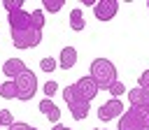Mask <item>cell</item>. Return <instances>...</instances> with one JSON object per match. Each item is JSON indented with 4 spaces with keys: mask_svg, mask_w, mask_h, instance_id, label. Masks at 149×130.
I'll use <instances>...</instances> for the list:
<instances>
[{
    "mask_svg": "<svg viewBox=\"0 0 149 130\" xmlns=\"http://www.w3.org/2000/svg\"><path fill=\"white\" fill-rule=\"evenodd\" d=\"M0 95L5 100H16V86H14V79H7L0 84Z\"/></svg>",
    "mask_w": 149,
    "mask_h": 130,
    "instance_id": "cell-14",
    "label": "cell"
},
{
    "mask_svg": "<svg viewBox=\"0 0 149 130\" xmlns=\"http://www.w3.org/2000/svg\"><path fill=\"white\" fill-rule=\"evenodd\" d=\"M93 130H107V128H93Z\"/></svg>",
    "mask_w": 149,
    "mask_h": 130,
    "instance_id": "cell-25",
    "label": "cell"
},
{
    "mask_svg": "<svg viewBox=\"0 0 149 130\" xmlns=\"http://www.w3.org/2000/svg\"><path fill=\"white\" fill-rule=\"evenodd\" d=\"M14 86H16V100H33L35 93H37V77H35V72L33 70L21 72L14 79Z\"/></svg>",
    "mask_w": 149,
    "mask_h": 130,
    "instance_id": "cell-4",
    "label": "cell"
},
{
    "mask_svg": "<svg viewBox=\"0 0 149 130\" xmlns=\"http://www.w3.org/2000/svg\"><path fill=\"white\" fill-rule=\"evenodd\" d=\"M58 65L63 70H70L77 65V49L74 46H63L61 53H58Z\"/></svg>",
    "mask_w": 149,
    "mask_h": 130,
    "instance_id": "cell-12",
    "label": "cell"
},
{
    "mask_svg": "<svg viewBox=\"0 0 149 130\" xmlns=\"http://www.w3.org/2000/svg\"><path fill=\"white\" fill-rule=\"evenodd\" d=\"M147 9H149V0H147Z\"/></svg>",
    "mask_w": 149,
    "mask_h": 130,
    "instance_id": "cell-26",
    "label": "cell"
},
{
    "mask_svg": "<svg viewBox=\"0 0 149 130\" xmlns=\"http://www.w3.org/2000/svg\"><path fill=\"white\" fill-rule=\"evenodd\" d=\"M37 109H40V114H44L54 125L61 121V109L56 107V102H51L49 98H44V100H40V104H37Z\"/></svg>",
    "mask_w": 149,
    "mask_h": 130,
    "instance_id": "cell-11",
    "label": "cell"
},
{
    "mask_svg": "<svg viewBox=\"0 0 149 130\" xmlns=\"http://www.w3.org/2000/svg\"><path fill=\"white\" fill-rule=\"evenodd\" d=\"M30 19H33V26H35L37 30L44 28V9H33V12H30Z\"/></svg>",
    "mask_w": 149,
    "mask_h": 130,
    "instance_id": "cell-16",
    "label": "cell"
},
{
    "mask_svg": "<svg viewBox=\"0 0 149 130\" xmlns=\"http://www.w3.org/2000/svg\"><path fill=\"white\" fill-rule=\"evenodd\" d=\"M72 88H74V91H77V95H79L81 100H86L88 104H91V100H93V98L98 95V91H100V88H98V84H95L88 74H86V77H79V79L72 84Z\"/></svg>",
    "mask_w": 149,
    "mask_h": 130,
    "instance_id": "cell-6",
    "label": "cell"
},
{
    "mask_svg": "<svg viewBox=\"0 0 149 130\" xmlns=\"http://www.w3.org/2000/svg\"><path fill=\"white\" fill-rule=\"evenodd\" d=\"M63 5H65V0H42V7L47 12H54V14H58L63 9Z\"/></svg>",
    "mask_w": 149,
    "mask_h": 130,
    "instance_id": "cell-15",
    "label": "cell"
},
{
    "mask_svg": "<svg viewBox=\"0 0 149 130\" xmlns=\"http://www.w3.org/2000/svg\"><path fill=\"white\" fill-rule=\"evenodd\" d=\"M14 123V116H12V111L9 109H0V125H12Z\"/></svg>",
    "mask_w": 149,
    "mask_h": 130,
    "instance_id": "cell-21",
    "label": "cell"
},
{
    "mask_svg": "<svg viewBox=\"0 0 149 130\" xmlns=\"http://www.w3.org/2000/svg\"><path fill=\"white\" fill-rule=\"evenodd\" d=\"M63 100L68 102V109H70V114L74 116V121H84V118L88 116V111H91V104H88L86 100H81L72 86L63 88Z\"/></svg>",
    "mask_w": 149,
    "mask_h": 130,
    "instance_id": "cell-5",
    "label": "cell"
},
{
    "mask_svg": "<svg viewBox=\"0 0 149 130\" xmlns=\"http://www.w3.org/2000/svg\"><path fill=\"white\" fill-rule=\"evenodd\" d=\"M42 91H44V98L51 100V95H56V91H58V84H56V81H44Z\"/></svg>",
    "mask_w": 149,
    "mask_h": 130,
    "instance_id": "cell-20",
    "label": "cell"
},
{
    "mask_svg": "<svg viewBox=\"0 0 149 130\" xmlns=\"http://www.w3.org/2000/svg\"><path fill=\"white\" fill-rule=\"evenodd\" d=\"M40 70H42V72H54V70H56V58H51V56L42 58V60H40Z\"/></svg>",
    "mask_w": 149,
    "mask_h": 130,
    "instance_id": "cell-18",
    "label": "cell"
},
{
    "mask_svg": "<svg viewBox=\"0 0 149 130\" xmlns=\"http://www.w3.org/2000/svg\"><path fill=\"white\" fill-rule=\"evenodd\" d=\"M7 21H9V35H12V42L16 49H33L42 42V30H37L33 26L30 12H26V9L12 12L7 16Z\"/></svg>",
    "mask_w": 149,
    "mask_h": 130,
    "instance_id": "cell-1",
    "label": "cell"
},
{
    "mask_svg": "<svg viewBox=\"0 0 149 130\" xmlns=\"http://www.w3.org/2000/svg\"><path fill=\"white\" fill-rule=\"evenodd\" d=\"M107 91H109V95H112V98H119V95H123V93H126V86H123V84L116 79V81H114V84H112Z\"/></svg>",
    "mask_w": 149,
    "mask_h": 130,
    "instance_id": "cell-19",
    "label": "cell"
},
{
    "mask_svg": "<svg viewBox=\"0 0 149 130\" xmlns=\"http://www.w3.org/2000/svg\"><path fill=\"white\" fill-rule=\"evenodd\" d=\"M51 130H70V128H65V125H61V123H56V125H54Z\"/></svg>",
    "mask_w": 149,
    "mask_h": 130,
    "instance_id": "cell-24",
    "label": "cell"
},
{
    "mask_svg": "<svg viewBox=\"0 0 149 130\" xmlns=\"http://www.w3.org/2000/svg\"><path fill=\"white\" fill-rule=\"evenodd\" d=\"M116 12H119L116 0H95V5H93V14L98 21H109L116 16Z\"/></svg>",
    "mask_w": 149,
    "mask_h": 130,
    "instance_id": "cell-8",
    "label": "cell"
},
{
    "mask_svg": "<svg viewBox=\"0 0 149 130\" xmlns=\"http://www.w3.org/2000/svg\"><path fill=\"white\" fill-rule=\"evenodd\" d=\"M91 72H88V77L98 84V88H109L114 81H116V65L109 60V58H93L91 60Z\"/></svg>",
    "mask_w": 149,
    "mask_h": 130,
    "instance_id": "cell-2",
    "label": "cell"
},
{
    "mask_svg": "<svg viewBox=\"0 0 149 130\" xmlns=\"http://www.w3.org/2000/svg\"><path fill=\"white\" fill-rule=\"evenodd\" d=\"M119 130H149V109L130 107L128 111H123L119 121Z\"/></svg>",
    "mask_w": 149,
    "mask_h": 130,
    "instance_id": "cell-3",
    "label": "cell"
},
{
    "mask_svg": "<svg viewBox=\"0 0 149 130\" xmlns=\"http://www.w3.org/2000/svg\"><path fill=\"white\" fill-rule=\"evenodd\" d=\"M70 28H72V30H84V28H86L84 12H81V9H72V12H70Z\"/></svg>",
    "mask_w": 149,
    "mask_h": 130,
    "instance_id": "cell-13",
    "label": "cell"
},
{
    "mask_svg": "<svg viewBox=\"0 0 149 130\" xmlns=\"http://www.w3.org/2000/svg\"><path fill=\"white\" fill-rule=\"evenodd\" d=\"M7 130H37V128H33V125H28V123H21V121H14Z\"/></svg>",
    "mask_w": 149,
    "mask_h": 130,
    "instance_id": "cell-22",
    "label": "cell"
},
{
    "mask_svg": "<svg viewBox=\"0 0 149 130\" xmlns=\"http://www.w3.org/2000/svg\"><path fill=\"white\" fill-rule=\"evenodd\" d=\"M137 84H140V88H149V70H144V72L140 74Z\"/></svg>",
    "mask_w": 149,
    "mask_h": 130,
    "instance_id": "cell-23",
    "label": "cell"
},
{
    "mask_svg": "<svg viewBox=\"0 0 149 130\" xmlns=\"http://www.w3.org/2000/svg\"><path fill=\"white\" fill-rule=\"evenodd\" d=\"M128 100H130V107H142V109H149V88H130L128 91Z\"/></svg>",
    "mask_w": 149,
    "mask_h": 130,
    "instance_id": "cell-9",
    "label": "cell"
},
{
    "mask_svg": "<svg viewBox=\"0 0 149 130\" xmlns=\"http://www.w3.org/2000/svg\"><path fill=\"white\" fill-rule=\"evenodd\" d=\"M28 67H26V63L21 60V58H7L5 60V65H2V74L5 77H9V79H16L21 72H26Z\"/></svg>",
    "mask_w": 149,
    "mask_h": 130,
    "instance_id": "cell-10",
    "label": "cell"
},
{
    "mask_svg": "<svg viewBox=\"0 0 149 130\" xmlns=\"http://www.w3.org/2000/svg\"><path fill=\"white\" fill-rule=\"evenodd\" d=\"M123 114V102L119 98H109L107 102H102L98 107V118L100 121H114V118H121Z\"/></svg>",
    "mask_w": 149,
    "mask_h": 130,
    "instance_id": "cell-7",
    "label": "cell"
},
{
    "mask_svg": "<svg viewBox=\"0 0 149 130\" xmlns=\"http://www.w3.org/2000/svg\"><path fill=\"white\" fill-rule=\"evenodd\" d=\"M2 7L12 14V12H19V9H23V0H2Z\"/></svg>",
    "mask_w": 149,
    "mask_h": 130,
    "instance_id": "cell-17",
    "label": "cell"
}]
</instances>
